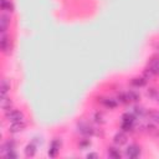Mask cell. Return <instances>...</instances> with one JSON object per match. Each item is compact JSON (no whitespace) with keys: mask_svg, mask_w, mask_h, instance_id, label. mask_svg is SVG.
Instances as JSON below:
<instances>
[{"mask_svg":"<svg viewBox=\"0 0 159 159\" xmlns=\"http://www.w3.org/2000/svg\"><path fill=\"white\" fill-rule=\"evenodd\" d=\"M148 94L159 102V92H158L155 88H149V89H148Z\"/></svg>","mask_w":159,"mask_h":159,"instance_id":"18","label":"cell"},{"mask_svg":"<svg viewBox=\"0 0 159 159\" xmlns=\"http://www.w3.org/2000/svg\"><path fill=\"white\" fill-rule=\"evenodd\" d=\"M140 154V148L137 144H132L127 148V157L129 158H138Z\"/></svg>","mask_w":159,"mask_h":159,"instance_id":"6","label":"cell"},{"mask_svg":"<svg viewBox=\"0 0 159 159\" xmlns=\"http://www.w3.org/2000/svg\"><path fill=\"white\" fill-rule=\"evenodd\" d=\"M125 142H127V135H125L124 132H119V133H117V134L114 135V143H116L117 145H122V144H124Z\"/></svg>","mask_w":159,"mask_h":159,"instance_id":"8","label":"cell"},{"mask_svg":"<svg viewBox=\"0 0 159 159\" xmlns=\"http://www.w3.org/2000/svg\"><path fill=\"white\" fill-rule=\"evenodd\" d=\"M25 125L26 124H25V120L24 119L22 120H15V122H11L9 130L12 132V133H19V132H21L25 128Z\"/></svg>","mask_w":159,"mask_h":159,"instance_id":"4","label":"cell"},{"mask_svg":"<svg viewBox=\"0 0 159 159\" xmlns=\"http://www.w3.org/2000/svg\"><path fill=\"white\" fill-rule=\"evenodd\" d=\"M148 68H150L154 75L159 73V57H153L150 60V62H149V67Z\"/></svg>","mask_w":159,"mask_h":159,"instance_id":"7","label":"cell"},{"mask_svg":"<svg viewBox=\"0 0 159 159\" xmlns=\"http://www.w3.org/2000/svg\"><path fill=\"white\" fill-rule=\"evenodd\" d=\"M0 42H1V50H2V52L6 53V55L10 53V51H11L10 39H9V36H7L5 32L1 34V40H0Z\"/></svg>","mask_w":159,"mask_h":159,"instance_id":"3","label":"cell"},{"mask_svg":"<svg viewBox=\"0 0 159 159\" xmlns=\"http://www.w3.org/2000/svg\"><path fill=\"white\" fill-rule=\"evenodd\" d=\"M108 157L114 158V159L120 158V152H119V149H117V148H109V149H108Z\"/></svg>","mask_w":159,"mask_h":159,"instance_id":"15","label":"cell"},{"mask_svg":"<svg viewBox=\"0 0 159 159\" xmlns=\"http://www.w3.org/2000/svg\"><path fill=\"white\" fill-rule=\"evenodd\" d=\"M101 103L103 104V106H106V107H108V108H114L116 106H117V101L114 99V98H102L101 99Z\"/></svg>","mask_w":159,"mask_h":159,"instance_id":"9","label":"cell"},{"mask_svg":"<svg viewBox=\"0 0 159 159\" xmlns=\"http://www.w3.org/2000/svg\"><path fill=\"white\" fill-rule=\"evenodd\" d=\"M1 107H2V109H4L5 112H7L9 109L12 108V102H11L7 97H4V98L1 99Z\"/></svg>","mask_w":159,"mask_h":159,"instance_id":"13","label":"cell"},{"mask_svg":"<svg viewBox=\"0 0 159 159\" xmlns=\"http://www.w3.org/2000/svg\"><path fill=\"white\" fill-rule=\"evenodd\" d=\"M133 124H134V116H133L132 113H125V114H123V117H122V129H123L124 132L132 130Z\"/></svg>","mask_w":159,"mask_h":159,"instance_id":"1","label":"cell"},{"mask_svg":"<svg viewBox=\"0 0 159 159\" xmlns=\"http://www.w3.org/2000/svg\"><path fill=\"white\" fill-rule=\"evenodd\" d=\"M0 6L2 10L5 11H12L14 10V6H12V2L10 0H0Z\"/></svg>","mask_w":159,"mask_h":159,"instance_id":"12","label":"cell"},{"mask_svg":"<svg viewBox=\"0 0 159 159\" xmlns=\"http://www.w3.org/2000/svg\"><path fill=\"white\" fill-rule=\"evenodd\" d=\"M87 157H88V158H97V154H93V153H92V154H88Z\"/></svg>","mask_w":159,"mask_h":159,"instance_id":"22","label":"cell"},{"mask_svg":"<svg viewBox=\"0 0 159 159\" xmlns=\"http://www.w3.org/2000/svg\"><path fill=\"white\" fill-rule=\"evenodd\" d=\"M134 112H135V113H139V114H143V112H144V111H143V108L135 107V108H134Z\"/></svg>","mask_w":159,"mask_h":159,"instance_id":"21","label":"cell"},{"mask_svg":"<svg viewBox=\"0 0 159 159\" xmlns=\"http://www.w3.org/2000/svg\"><path fill=\"white\" fill-rule=\"evenodd\" d=\"M127 96H128L129 101H138L139 99V93H137L135 91H128Z\"/></svg>","mask_w":159,"mask_h":159,"instance_id":"17","label":"cell"},{"mask_svg":"<svg viewBox=\"0 0 159 159\" xmlns=\"http://www.w3.org/2000/svg\"><path fill=\"white\" fill-rule=\"evenodd\" d=\"M60 147H61V140L60 139H53L51 142V145H50V150H48V155L50 157H56L58 150H60Z\"/></svg>","mask_w":159,"mask_h":159,"instance_id":"5","label":"cell"},{"mask_svg":"<svg viewBox=\"0 0 159 159\" xmlns=\"http://www.w3.org/2000/svg\"><path fill=\"white\" fill-rule=\"evenodd\" d=\"M149 116L154 122H159V112H152Z\"/></svg>","mask_w":159,"mask_h":159,"instance_id":"20","label":"cell"},{"mask_svg":"<svg viewBox=\"0 0 159 159\" xmlns=\"http://www.w3.org/2000/svg\"><path fill=\"white\" fill-rule=\"evenodd\" d=\"M93 118L96 119V122H97V123H103V122H104V120H103V118H104V117H103V114H102V113H96Z\"/></svg>","mask_w":159,"mask_h":159,"instance_id":"19","label":"cell"},{"mask_svg":"<svg viewBox=\"0 0 159 159\" xmlns=\"http://www.w3.org/2000/svg\"><path fill=\"white\" fill-rule=\"evenodd\" d=\"M130 83L134 86V87H143L145 84V78L143 77H135L130 81Z\"/></svg>","mask_w":159,"mask_h":159,"instance_id":"14","label":"cell"},{"mask_svg":"<svg viewBox=\"0 0 159 159\" xmlns=\"http://www.w3.org/2000/svg\"><path fill=\"white\" fill-rule=\"evenodd\" d=\"M5 114H6V118H7L9 120H11V122H15V120H22V119H24V114H22V112L17 111V109H14V108H11V109H9L7 112H5Z\"/></svg>","mask_w":159,"mask_h":159,"instance_id":"2","label":"cell"},{"mask_svg":"<svg viewBox=\"0 0 159 159\" xmlns=\"http://www.w3.org/2000/svg\"><path fill=\"white\" fill-rule=\"evenodd\" d=\"M9 89H10V83L7 82L6 78H2V80H1V94H2V98L6 97Z\"/></svg>","mask_w":159,"mask_h":159,"instance_id":"11","label":"cell"},{"mask_svg":"<svg viewBox=\"0 0 159 159\" xmlns=\"http://www.w3.org/2000/svg\"><path fill=\"white\" fill-rule=\"evenodd\" d=\"M7 25H9V17L6 15H1L0 16V31H1V34L6 31Z\"/></svg>","mask_w":159,"mask_h":159,"instance_id":"10","label":"cell"},{"mask_svg":"<svg viewBox=\"0 0 159 159\" xmlns=\"http://www.w3.org/2000/svg\"><path fill=\"white\" fill-rule=\"evenodd\" d=\"M35 152H36V147H35V144H29L27 147H26V149H25V154L27 155V157H34L35 155Z\"/></svg>","mask_w":159,"mask_h":159,"instance_id":"16","label":"cell"}]
</instances>
